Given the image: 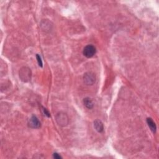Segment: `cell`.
Masks as SVG:
<instances>
[{
    "instance_id": "11",
    "label": "cell",
    "mask_w": 159,
    "mask_h": 159,
    "mask_svg": "<svg viewBox=\"0 0 159 159\" xmlns=\"http://www.w3.org/2000/svg\"><path fill=\"white\" fill-rule=\"evenodd\" d=\"M53 157L54 158H56V159H60V158H62V157L61 156H60V155L59 154V153H54V154H53Z\"/></svg>"
},
{
    "instance_id": "5",
    "label": "cell",
    "mask_w": 159,
    "mask_h": 159,
    "mask_svg": "<svg viewBox=\"0 0 159 159\" xmlns=\"http://www.w3.org/2000/svg\"><path fill=\"white\" fill-rule=\"evenodd\" d=\"M28 126L32 129H38L41 127V122L36 116H32L29 119Z\"/></svg>"
},
{
    "instance_id": "8",
    "label": "cell",
    "mask_w": 159,
    "mask_h": 159,
    "mask_svg": "<svg viewBox=\"0 0 159 159\" xmlns=\"http://www.w3.org/2000/svg\"><path fill=\"white\" fill-rule=\"evenodd\" d=\"M84 105L87 107L88 109H92L93 108V103L92 100L89 98H86L83 100Z\"/></svg>"
},
{
    "instance_id": "9",
    "label": "cell",
    "mask_w": 159,
    "mask_h": 159,
    "mask_svg": "<svg viewBox=\"0 0 159 159\" xmlns=\"http://www.w3.org/2000/svg\"><path fill=\"white\" fill-rule=\"evenodd\" d=\"M36 59H37V61L39 66L41 67H43V62H42V61L41 57L39 54H37L36 55Z\"/></svg>"
},
{
    "instance_id": "1",
    "label": "cell",
    "mask_w": 159,
    "mask_h": 159,
    "mask_svg": "<svg viewBox=\"0 0 159 159\" xmlns=\"http://www.w3.org/2000/svg\"><path fill=\"white\" fill-rule=\"evenodd\" d=\"M19 78L24 82H28L31 78V71L28 67H23L19 71Z\"/></svg>"
},
{
    "instance_id": "6",
    "label": "cell",
    "mask_w": 159,
    "mask_h": 159,
    "mask_svg": "<svg viewBox=\"0 0 159 159\" xmlns=\"http://www.w3.org/2000/svg\"><path fill=\"white\" fill-rule=\"evenodd\" d=\"M94 127L97 132L100 133L104 131V125H103V123L100 119H96L94 121Z\"/></svg>"
},
{
    "instance_id": "10",
    "label": "cell",
    "mask_w": 159,
    "mask_h": 159,
    "mask_svg": "<svg viewBox=\"0 0 159 159\" xmlns=\"http://www.w3.org/2000/svg\"><path fill=\"white\" fill-rule=\"evenodd\" d=\"M43 111H44V114H45V116H47L48 117V118H50V114L49 113V111H47V109H45V108H43Z\"/></svg>"
},
{
    "instance_id": "3",
    "label": "cell",
    "mask_w": 159,
    "mask_h": 159,
    "mask_svg": "<svg viewBox=\"0 0 159 159\" xmlns=\"http://www.w3.org/2000/svg\"><path fill=\"white\" fill-rule=\"evenodd\" d=\"M96 48L93 45H88L86 46L83 51V55L87 58H92L96 54Z\"/></svg>"
},
{
    "instance_id": "7",
    "label": "cell",
    "mask_w": 159,
    "mask_h": 159,
    "mask_svg": "<svg viewBox=\"0 0 159 159\" xmlns=\"http://www.w3.org/2000/svg\"><path fill=\"white\" fill-rule=\"evenodd\" d=\"M147 123L148 124V126L149 127V128L150 129V130L152 131V132L153 133H156V129H157V127L156 124L153 122V121L152 120V118H149L147 119Z\"/></svg>"
},
{
    "instance_id": "2",
    "label": "cell",
    "mask_w": 159,
    "mask_h": 159,
    "mask_svg": "<svg viewBox=\"0 0 159 159\" xmlns=\"http://www.w3.org/2000/svg\"><path fill=\"white\" fill-rule=\"evenodd\" d=\"M56 121L61 126H66L68 124V118L67 114L63 113H59L56 116Z\"/></svg>"
},
{
    "instance_id": "4",
    "label": "cell",
    "mask_w": 159,
    "mask_h": 159,
    "mask_svg": "<svg viewBox=\"0 0 159 159\" xmlns=\"http://www.w3.org/2000/svg\"><path fill=\"white\" fill-rule=\"evenodd\" d=\"M84 83L87 85H92L96 81V76L92 72H87L83 76Z\"/></svg>"
}]
</instances>
